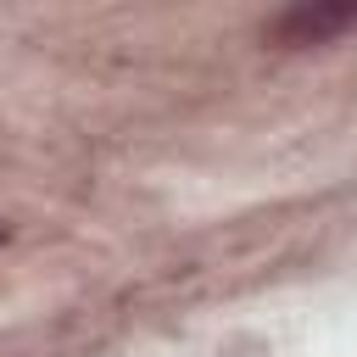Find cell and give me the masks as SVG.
Wrapping results in <instances>:
<instances>
[{
	"label": "cell",
	"instance_id": "obj_1",
	"mask_svg": "<svg viewBox=\"0 0 357 357\" xmlns=\"http://www.w3.org/2000/svg\"><path fill=\"white\" fill-rule=\"evenodd\" d=\"M357 33V0H290L273 22L268 39L284 50H307V45H329Z\"/></svg>",
	"mask_w": 357,
	"mask_h": 357
}]
</instances>
